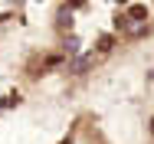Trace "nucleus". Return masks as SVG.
Listing matches in <instances>:
<instances>
[{"label":"nucleus","instance_id":"obj_5","mask_svg":"<svg viewBox=\"0 0 154 144\" xmlns=\"http://www.w3.org/2000/svg\"><path fill=\"white\" fill-rule=\"evenodd\" d=\"M151 134H154V118H151Z\"/></svg>","mask_w":154,"mask_h":144},{"label":"nucleus","instance_id":"obj_4","mask_svg":"<svg viewBox=\"0 0 154 144\" xmlns=\"http://www.w3.org/2000/svg\"><path fill=\"white\" fill-rule=\"evenodd\" d=\"M69 10H72V7H62V13H59V29H69V23H72V20H69Z\"/></svg>","mask_w":154,"mask_h":144},{"label":"nucleus","instance_id":"obj_1","mask_svg":"<svg viewBox=\"0 0 154 144\" xmlns=\"http://www.w3.org/2000/svg\"><path fill=\"white\" fill-rule=\"evenodd\" d=\"M95 59H98V53H89V56H79V59H72L69 72H89V69L95 66Z\"/></svg>","mask_w":154,"mask_h":144},{"label":"nucleus","instance_id":"obj_3","mask_svg":"<svg viewBox=\"0 0 154 144\" xmlns=\"http://www.w3.org/2000/svg\"><path fill=\"white\" fill-rule=\"evenodd\" d=\"M112 46H115V36H112V33H105V36H98V46H95V53L102 56V53H108Z\"/></svg>","mask_w":154,"mask_h":144},{"label":"nucleus","instance_id":"obj_2","mask_svg":"<svg viewBox=\"0 0 154 144\" xmlns=\"http://www.w3.org/2000/svg\"><path fill=\"white\" fill-rule=\"evenodd\" d=\"M128 20H131V23H144V20H148V7H144V3H131V7H128Z\"/></svg>","mask_w":154,"mask_h":144}]
</instances>
